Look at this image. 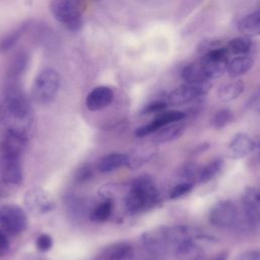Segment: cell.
Returning <instances> with one entry per match:
<instances>
[{"label":"cell","instance_id":"obj_1","mask_svg":"<svg viewBox=\"0 0 260 260\" xmlns=\"http://www.w3.org/2000/svg\"><path fill=\"white\" fill-rule=\"evenodd\" d=\"M0 113L6 131L28 140L32 133L35 113L19 81H6Z\"/></svg>","mask_w":260,"mask_h":260},{"label":"cell","instance_id":"obj_2","mask_svg":"<svg viewBox=\"0 0 260 260\" xmlns=\"http://www.w3.org/2000/svg\"><path fill=\"white\" fill-rule=\"evenodd\" d=\"M159 192L149 176L135 178L124 196V206L131 214H139L154 208L159 203Z\"/></svg>","mask_w":260,"mask_h":260},{"label":"cell","instance_id":"obj_3","mask_svg":"<svg viewBox=\"0 0 260 260\" xmlns=\"http://www.w3.org/2000/svg\"><path fill=\"white\" fill-rule=\"evenodd\" d=\"M208 220L216 228L239 231H243L250 224H254L248 220L243 210L241 211L237 204L230 199L217 201L209 211Z\"/></svg>","mask_w":260,"mask_h":260},{"label":"cell","instance_id":"obj_4","mask_svg":"<svg viewBox=\"0 0 260 260\" xmlns=\"http://www.w3.org/2000/svg\"><path fill=\"white\" fill-rule=\"evenodd\" d=\"M86 0H51L53 17L70 30H78L82 25V15L86 10Z\"/></svg>","mask_w":260,"mask_h":260},{"label":"cell","instance_id":"obj_5","mask_svg":"<svg viewBox=\"0 0 260 260\" xmlns=\"http://www.w3.org/2000/svg\"><path fill=\"white\" fill-rule=\"evenodd\" d=\"M60 87V75L52 67L44 68L36 76L31 86V100L39 105L50 104L57 95Z\"/></svg>","mask_w":260,"mask_h":260},{"label":"cell","instance_id":"obj_6","mask_svg":"<svg viewBox=\"0 0 260 260\" xmlns=\"http://www.w3.org/2000/svg\"><path fill=\"white\" fill-rule=\"evenodd\" d=\"M0 228L10 236H17L27 228L25 210L16 204H5L0 207Z\"/></svg>","mask_w":260,"mask_h":260},{"label":"cell","instance_id":"obj_7","mask_svg":"<svg viewBox=\"0 0 260 260\" xmlns=\"http://www.w3.org/2000/svg\"><path fill=\"white\" fill-rule=\"evenodd\" d=\"M23 153L0 148V177L1 179L20 185L23 180Z\"/></svg>","mask_w":260,"mask_h":260},{"label":"cell","instance_id":"obj_8","mask_svg":"<svg viewBox=\"0 0 260 260\" xmlns=\"http://www.w3.org/2000/svg\"><path fill=\"white\" fill-rule=\"evenodd\" d=\"M229 50L225 47L214 48L201 55L200 63L206 76L211 80L223 75L229 66Z\"/></svg>","mask_w":260,"mask_h":260},{"label":"cell","instance_id":"obj_9","mask_svg":"<svg viewBox=\"0 0 260 260\" xmlns=\"http://www.w3.org/2000/svg\"><path fill=\"white\" fill-rule=\"evenodd\" d=\"M25 209L34 215H43L53 211L56 203L51 194L41 187L28 189L23 196Z\"/></svg>","mask_w":260,"mask_h":260},{"label":"cell","instance_id":"obj_10","mask_svg":"<svg viewBox=\"0 0 260 260\" xmlns=\"http://www.w3.org/2000/svg\"><path fill=\"white\" fill-rule=\"evenodd\" d=\"M211 82L203 83V84H182L175 89H173L167 95V103L171 106H182L189 104L197 99H200L207 94L209 89L211 88Z\"/></svg>","mask_w":260,"mask_h":260},{"label":"cell","instance_id":"obj_11","mask_svg":"<svg viewBox=\"0 0 260 260\" xmlns=\"http://www.w3.org/2000/svg\"><path fill=\"white\" fill-rule=\"evenodd\" d=\"M242 209L252 223H260V188L246 187L241 195Z\"/></svg>","mask_w":260,"mask_h":260},{"label":"cell","instance_id":"obj_12","mask_svg":"<svg viewBox=\"0 0 260 260\" xmlns=\"http://www.w3.org/2000/svg\"><path fill=\"white\" fill-rule=\"evenodd\" d=\"M186 117V114L181 111H162L158 113V115L149 123L139 127L135 131V136L137 137H145L148 134L156 132L158 129L162 128L164 126L177 122V121H182Z\"/></svg>","mask_w":260,"mask_h":260},{"label":"cell","instance_id":"obj_13","mask_svg":"<svg viewBox=\"0 0 260 260\" xmlns=\"http://www.w3.org/2000/svg\"><path fill=\"white\" fill-rule=\"evenodd\" d=\"M141 242L145 250L152 255H164L171 250L164 228L145 232L141 236Z\"/></svg>","mask_w":260,"mask_h":260},{"label":"cell","instance_id":"obj_14","mask_svg":"<svg viewBox=\"0 0 260 260\" xmlns=\"http://www.w3.org/2000/svg\"><path fill=\"white\" fill-rule=\"evenodd\" d=\"M115 98L114 90L107 85L92 88L85 99V106L91 112H98L109 107Z\"/></svg>","mask_w":260,"mask_h":260},{"label":"cell","instance_id":"obj_15","mask_svg":"<svg viewBox=\"0 0 260 260\" xmlns=\"http://www.w3.org/2000/svg\"><path fill=\"white\" fill-rule=\"evenodd\" d=\"M157 147L156 143H144L140 144L131 150L130 153H127V165L126 167L135 170L148 162L156 153Z\"/></svg>","mask_w":260,"mask_h":260},{"label":"cell","instance_id":"obj_16","mask_svg":"<svg viewBox=\"0 0 260 260\" xmlns=\"http://www.w3.org/2000/svg\"><path fill=\"white\" fill-rule=\"evenodd\" d=\"M256 147L254 140L245 133L236 134L229 144V156L240 159L251 153Z\"/></svg>","mask_w":260,"mask_h":260},{"label":"cell","instance_id":"obj_17","mask_svg":"<svg viewBox=\"0 0 260 260\" xmlns=\"http://www.w3.org/2000/svg\"><path fill=\"white\" fill-rule=\"evenodd\" d=\"M197 241L196 239H189L177 244L172 250L175 258L178 260H201L204 256V250Z\"/></svg>","mask_w":260,"mask_h":260},{"label":"cell","instance_id":"obj_18","mask_svg":"<svg viewBox=\"0 0 260 260\" xmlns=\"http://www.w3.org/2000/svg\"><path fill=\"white\" fill-rule=\"evenodd\" d=\"M29 64V56L25 51L17 52L6 70V81H19Z\"/></svg>","mask_w":260,"mask_h":260},{"label":"cell","instance_id":"obj_19","mask_svg":"<svg viewBox=\"0 0 260 260\" xmlns=\"http://www.w3.org/2000/svg\"><path fill=\"white\" fill-rule=\"evenodd\" d=\"M186 127L187 125L185 122H183V120L170 123L154 132L155 134L153 136V142L167 143L174 141L184 134Z\"/></svg>","mask_w":260,"mask_h":260},{"label":"cell","instance_id":"obj_20","mask_svg":"<svg viewBox=\"0 0 260 260\" xmlns=\"http://www.w3.org/2000/svg\"><path fill=\"white\" fill-rule=\"evenodd\" d=\"M181 76L183 80L189 84H203L210 82V79L206 76L200 61L186 65L181 71Z\"/></svg>","mask_w":260,"mask_h":260},{"label":"cell","instance_id":"obj_21","mask_svg":"<svg viewBox=\"0 0 260 260\" xmlns=\"http://www.w3.org/2000/svg\"><path fill=\"white\" fill-rule=\"evenodd\" d=\"M133 256V247L126 242L111 245L103 253L104 260H130Z\"/></svg>","mask_w":260,"mask_h":260},{"label":"cell","instance_id":"obj_22","mask_svg":"<svg viewBox=\"0 0 260 260\" xmlns=\"http://www.w3.org/2000/svg\"><path fill=\"white\" fill-rule=\"evenodd\" d=\"M127 165V153L113 152L103 156L98 162V169L102 173H109L126 167Z\"/></svg>","mask_w":260,"mask_h":260},{"label":"cell","instance_id":"obj_23","mask_svg":"<svg viewBox=\"0 0 260 260\" xmlns=\"http://www.w3.org/2000/svg\"><path fill=\"white\" fill-rule=\"evenodd\" d=\"M238 29L246 37L260 36V10L246 15L238 24Z\"/></svg>","mask_w":260,"mask_h":260},{"label":"cell","instance_id":"obj_24","mask_svg":"<svg viewBox=\"0 0 260 260\" xmlns=\"http://www.w3.org/2000/svg\"><path fill=\"white\" fill-rule=\"evenodd\" d=\"M31 25V20H25L21 22L17 27H15L11 32L6 35L0 42V51L1 52H7L11 49H13L21 37L29 29Z\"/></svg>","mask_w":260,"mask_h":260},{"label":"cell","instance_id":"obj_25","mask_svg":"<svg viewBox=\"0 0 260 260\" xmlns=\"http://www.w3.org/2000/svg\"><path fill=\"white\" fill-rule=\"evenodd\" d=\"M253 66H254V60L250 56L241 55L234 58L231 62H229L226 72L230 77L236 78L249 72Z\"/></svg>","mask_w":260,"mask_h":260},{"label":"cell","instance_id":"obj_26","mask_svg":"<svg viewBox=\"0 0 260 260\" xmlns=\"http://www.w3.org/2000/svg\"><path fill=\"white\" fill-rule=\"evenodd\" d=\"M244 89H245V84L241 79L231 81L229 83L222 84L218 88L217 98L223 103L232 102L237 98H239L240 94L244 91Z\"/></svg>","mask_w":260,"mask_h":260},{"label":"cell","instance_id":"obj_27","mask_svg":"<svg viewBox=\"0 0 260 260\" xmlns=\"http://www.w3.org/2000/svg\"><path fill=\"white\" fill-rule=\"evenodd\" d=\"M114 209L113 199H104L103 202L92 207L89 212V219L93 222H104L107 221L112 215Z\"/></svg>","mask_w":260,"mask_h":260},{"label":"cell","instance_id":"obj_28","mask_svg":"<svg viewBox=\"0 0 260 260\" xmlns=\"http://www.w3.org/2000/svg\"><path fill=\"white\" fill-rule=\"evenodd\" d=\"M201 168L196 162H187L178 168L176 176L181 182H188L194 184L198 182V177L201 171Z\"/></svg>","mask_w":260,"mask_h":260},{"label":"cell","instance_id":"obj_29","mask_svg":"<svg viewBox=\"0 0 260 260\" xmlns=\"http://www.w3.org/2000/svg\"><path fill=\"white\" fill-rule=\"evenodd\" d=\"M65 202H66V208L68 210V213L74 217H79L81 215H84L86 212H88V215H89V212L92 209V208H89V205L84 198L69 196L66 198Z\"/></svg>","mask_w":260,"mask_h":260},{"label":"cell","instance_id":"obj_30","mask_svg":"<svg viewBox=\"0 0 260 260\" xmlns=\"http://www.w3.org/2000/svg\"><path fill=\"white\" fill-rule=\"evenodd\" d=\"M222 167H223V160L220 157H217L209 161L206 166L201 168V171L198 177V183L205 184L211 181L220 173V170L222 169Z\"/></svg>","mask_w":260,"mask_h":260},{"label":"cell","instance_id":"obj_31","mask_svg":"<svg viewBox=\"0 0 260 260\" xmlns=\"http://www.w3.org/2000/svg\"><path fill=\"white\" fill-rule=\"evenodd\" d=\"M226 48L230 53L241 56V55H247L251 52L253 48V43L249 37H238L232 39Z\"/></svg>","mask_w":260,"mask_h":260},{"label":"cell","instance_id":"obj_32","mask_svg":"<svg viewBox=\"0 0 260 260\" xmlns=\"http://www.w3.org/2000/svg\"><path fill=\"white\" fill-rule=\"evenodd\" d=\"M234 113L230 109H221L217 111L211 119V126L216 129H222L234 121Z\"/></svg>","mask_w":260,"mask_h":260},{"label":"cell","instance_id":"obj_33","mask_svg":"<svg viewBox=\"0 0 260 260\" xmlns=\"http://www.w3.org/2000/svg\"><path fill=\"white\" fill-rule=\"evenodd\" d=\"M194 184L192 183H188V182H180L178 183L175 187H173V189L170 192L169 198L170 199H178L186 194H188L192 188H193Z\"/></svg>","mask_w":260,"mask_h":260},{"label":"cell","instance_id":"obj_34","mask_svg":"<svg viewBox=\"0 0 260 260\" xmlns=\"http://www.w3.org/2000/svg\"><path fill=\"white\" fill-rule=\"evenodd\" d=\"M167 100H155L149 103L147 106L144 107V109L141 111L142 115H147V114H152V113H160L165 111L168 107Z\"/></svg>","mask_w":260,"mask_h":260},{"label":"cell","instance_id":"obj_35","mask_svg":"<svg viewBox=\"0 0 260 260\" xmlns=\"http://www.w3.org/2000/svg\"><path fill=\"white\" fill-rule=\"evenodd\" d=\"M53 247V239L48 234H41L36 239V248L40 252H48Z\"/></svg>","mask_w":260,"mask_h":260},{"label":"cell","instance_id":"obj_36","mask_svg":"<svg viewBox=\"0 0 260 260\" xmlns=\"http://www.w3.org/2000/svg\"><path fill=\"white\" fill-rule=\"evenodd\" d=\"M18 185L0 179V198H6L14 195L18 189Z\"/></svg>","mask_w":260,"mask_h":260},{"label":"cell","instance_id":"obj_37","mask_svg":"<svg viewBox=\"0 0 260 260\" xmlns=\"http://www.w3.org/2000/svg\"><path fill=\"white\" fill-rule=\"evenodd\" d=\"M117 185L115 184H107L104 185L103 187L100 188L99 191V195L103 198V199H113L116 192H117Z\"/></svg>","mask_w":260,"mask_h":260},{"label":"cell","instance_id":"obj_38","mask_svg":"<svg viewBox=\"0 0 260 260\" xmlns=\"http://www.w3.org/2000/svg\"><path fill=\"white\" fill-rule=\"evenodd\" d=\"M235 260H260V251L259 250H247L238 255Z\"/></svg>","mask_w":260,"mask_h":260},{"label":"cell","instance_id":"obj_39","mask_svg":"<svg viewBox=\"0 0 260 260\" xmlns=\"http://www.w3.org/2000/svg\"><path fill=\"white\" fill-rule=\"evenodd\" d=\"M92 176V171L88 166H84L77 172L76 181L78 182H85Z\"/></svg>","mask_w":260,"mask_h":260},{"label":"cell","instance_id":"obj_40","mask_svg":"<svg viewBox=\"0 0 260 260\" xmlns=\"http://www.w3.org/2000/svg\"><path fill=\"white\" fill-rule=\"evenodd\" d=\"M9 250V242L6 234L0 230V258L3 257Z\"/></svg>","mask_w":260,"mask_h":260},{"label":"cell","instance_id":"obj_41","mask_svg":"<svg viewBox=\"0 0 260 260\" xmlns=\"http://www.w3.org/2000/svg\"><path fill=\"white\" fill-rule=\"evenodd\" d=\"M228 252H222V253H220L219 255H217L214 259H212V260H226V258H228Z\"/></svg>","mask_w":260,"mask_h":260},{"label":"cell","instance_id":"obj_42","mask_svg":"<svg viewBox=\"0 0 260 260\" xmlns=\"http://www.w3.org/2000/svg\"><path fill=\"white\" fill-rule=\"evenodd\" d=\"M0 124H2V119H1V113H0Z\"/></svg>","mask_w":260,"mask_h":260},{"label":"cell","instance_id":"obj_43","mask_svg":"<svg viewBox=\"0 0 260 260\" xmlns=\"http://www.w3.org/2000/svg\"><path fill=\"white\" fill-rule=\"evenodd\" d=\"M144 260H154V259H144Z\"/></svg>","mask_w":260,"mask_h":260},{"label":"cell","instance_id":"obj_44","mask_svg":"<svg viewBox=\"0 0 260 260\" xmlns=\"http://www.w3.org/2000/svg\"><path fill=\"white\" fill-rule=\"evenodd\" d=\"M259 157H260V154H259Z\"/></svg>","mask_w":260,"mask_h":260}]
</instances>
